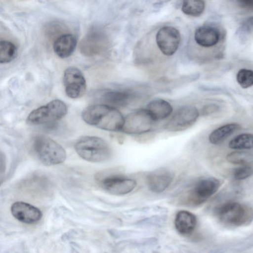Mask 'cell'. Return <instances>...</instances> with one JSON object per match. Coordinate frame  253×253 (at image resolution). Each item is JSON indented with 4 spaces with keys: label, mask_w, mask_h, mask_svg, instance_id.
Returning <instances> with one entry per match:
<instances>
[{
    "label": "cell",
    "mask_w": 253,
    "mask_h": 253,
    "mask_svg": "<svg viewBox=\"0 0 253 253\" xmlns=\"http://www.w3.org/2000/svg\"><path fill=\"white\" fill-rule=\"evenodd\" d=\"M82 118L88 125L111 131H120L124 122L123 115L118 109L104 104L87 106L82 112Z\"/></svg>",
    "instance_id": "cell-1"
},
{
    "label": "cell",
    "mask_w": 253,
    "mask_h": 253,
    "mask_svg": "<svg viewBox=\"0 0 253 253\" xmlns=\"http://www.w3.org/2000/svg\"><path fill=\"white\" fill-rule=\"evenodd\" d=\"M214 215L222 223L234 227L250 224L253 220L251 207L238 202L228 201L216 206Z\"/></svg>",
    "instance_id": "cell-2"
},
{
    "label": "cell",
    "mask_w": 253,
    "mask_h": 253,
    "mask_svg": "<svg viewBox=\"0 0 253 253\" xmlns=\"http://www.w3.org/2000/svg\"><path fill=\"white\" fill-rule=\"evenodd\" d=\"M75 149L81 158L93 163L108 160L112 155L109 144L102 138L94 136L80 138L75 143Z\"/></svg>",
    "instance_id": "cell-3"
},
{
    "label": "cell",
    "mask_w": 253,
    "mask_h": 253,
    "mask_svg": "<svg viewBox=\"0 0 253 253\" xmlns=\"http://www.w3.org/2000/svg\"><path fill=\"white\" fill-rule=\"evenodd\" d=\"M33 148L38 159L45 166L58 165L66 159V151L62 146L46 136H37Z\"/></svg>",
    "instance_id": "cell-4"
},
{
    "label": "cell",
    "mask_w": 253,
    "mask_h": 253,
    "mask_svg": "<svg viewBox=\"0 0 253 253\" xmlns=\"http://www.w3.org/2000/svg\"><path fill=\"white\" fill-rule=\"evenodd\" d=\"M220 185V181L215 177L200 178L187 191L183 202L189 206L201 205L215 194Z\"/></svg>",
    "instance_id": "cell-5"
},
{
    "label": "cell",
    "mask_w": 253,
    "mask_h": 253,
    "mask_svg": "<svg viewBox=\"0 0 253 253\" xmlns=\"http://www.w3.org/2000/svg\"><path fill=\"white\" fill-rule=\"evenodd\" d=\"M67 112V106L63 101L54 99L32 111L27 117V122L31 125L52 123L62 119Z\"/></svg>",
    "instance_id": "cell-6"
},
{
    "label": "cell",
    "mask_w": 253,
    "mask_h": 253,
    "mask_svg": "<svg viewBox=\"0 0 253 253\" xmlns=\"http://www.w3.org/2000/svg\"><path fill=\"white\" fill-rule=\"evenodd\" d=\"M157 122L147 109L135 110L124 118L120 131L128 134H142L151 131Z\"/></svg>",
    "instance_id": "cell-7"
},
{
    "label": "cell",
    "mask_w": 253,
    "mask_h": 253,
    "mask_svg": "<svg viewBox=\"0 0 253 253\" xmlns=\"http://www.w3.org/2000/svg\"><path fill=\"white\" fill-rule=\"evenodd\" d=\"M199 116L196 107L192 105L180 107L174 113L165 128L170 131H180L185 130L193 126Z\"/></svg>",
    "instance_id": "cell-8"
},
{
    "label": "cell",
    "mask_w": 253,
    "mask_h": 253,
    "mask_svg": "<svg viewBox=\"0 0 253 253\" xmlns=\"http://www.w3.org/2000/svg\"><path fill=\"white\" fill-rule=\"evenodd\" d=\"M63 81L65 93L69 98H79L85 93L86 88L85 79L78 68L71 66L66 69Z\"/></svg>",
    "instance_id": "cell-9"
},
{
    "label": "cell",
    "mask_w": 253,
    "mask_h": 253,
    "mask_svg": "<svg viewBox=\"0 0 253 253\" xmlns=\"http://www.w3.org/2000/svg\"><path fill=\"white\" fill-rule=\"evenodd\" d=\"M180 41L179 31L172 26L162 27L156 36L158 47L164 55L167 56H172L176 52Z\"/></svg>",
    "instance_id": "cell-10"
},
{
    "label": "cell",
    "mask_w": 253,
    "mask_h": 253,
    "mask_svg": "<svg viewBox=\"0 0 253 253\" xmlns=\"http://www.w3.org/2000/svg\"><path fill=\"white\" fill-rule=\"evenodd\" d=\"M101 186L107 192L120 196L131 192L135 188L136 182L122 176L111 175L102 179Z\"/></svg>",
    "instance_id": "cell-11"
},
{
    "label": "cell",
    "mask_w": 253,
    "mask_h": 253,
    "mask_svg": "<svg viewBox=\"0 0 253 253\" xmlns=\"http://www.w3.org/2000/svg\"><path fill=\"white\" fill-rule=\"evenodd\" d=\"M137 92L130 89H106L101 92L99 97L106 104L113 107H125L137 97Z\"/></svg>",
    "instance_id": "cell-12"
},
{
    "label": "cell",
    "mask_w": 253,
    "mask_h": 253,
    "mask_svg": "<svg viewBox=\"0 0 253 253\" xmlns=\"http://www.w3.org/2000/svg\"><path fill=\"white\" fill-rule=\"evenodd\" d=\"M11 212L18 220L29 224L39 222L42 217V212L38 208L21 201L16 202L11 205Z\"/></svg>",
    "instance_id": "cell-13"
},
{
    "label": "cell",
    "mask_w": 253,
    "mask_h": 253,
    "mask_svg": "<svg viewBox=\"0 0 253 253\" xmlns=\"http://www.w3.org/2000/svg\"><path fill=\"white\" fill-rule=\"evenodd\" d=\"M173 178V175L170 171L164 168L159 169L148 175L147 184L150 191L160 193L168 188Z\"/></svg>",
    "instance_id": "cell-14"
},
{
    "label": "cell",
    "mask_w": 253,
    "mask_h": 253,
    "mask_svg": "<svg viewBox=\"0 0 253 253\" xmlns=\"http://www.w3.org/2000/svg\"><path fill=\"white\" fill-rule=\"evenodd\" d=\"M196 42L203 47H211L217 44L220 39V33L215 27L205 25L198 27L194 34Z\"/></svg>",
    "instance_id": "cell-15"
},
{
    "label": "cell",
    "mask_w": 253,
    "mask_h": 253,
    "mask_svg": "<svg viewBox=\"0 0 253 253\" xmlns=\"http://www.w3.org/2000/svg\"><path fill=\"white\" fill-rule=\"evenodd\" d=\"M174 223L175 228L179 234L188 235L195 230L197 224V218L192 212L181 210L176 213Z\"/></svg>",
    "instance_id": "cell-16"
},
{
    "label": "cell",
    "mask_w": 253,
    "mask_h": 253,
    "mask_svg": "<svg viewBox=\"0 0 253 253\" xmlns=\"http://www.w3.org/2000/svg\"><path fill=\"white\" fill-rule=\"evenodd\" d=\"M77 44L76 38L71 34H64L54 42L53 48L55 53L61 58L70 56L75 51Z\"/></svg>",
    "instance_id": "cell-17"
},
{
    "label": "cell",
    "mask_w": 253,
    "mask_h": 253,
    "mask_svg": "<svg viewBox=\"0 0 253 253\" xmlns=\"http://www.w3.org/2000/svg\"><path fill=\"white\" fill-rule=\"evenodd\" d=\"M146 109L156 122L168 117L173 110L172 107L168 101L161 98L151 101Z\"/></svg>",
    "instance_id": "cell-18"
},
{
    "label": "cell",
    "mask_w": 253,
    "mask_h": 253,
    "mask_svg": "<svg viewBox=\"0 0 253 253\" xmlns=\"http://www.w3.org/2000/svg\"><path fill=\"white\" fill-rule=\"evenodd\" d=\"M241 128V126L237 123L223 125L211 132L209 136V140L212 144L219 145L235 131Z\"/></svg>",
    "instance_id": "cell-19"
},
{
    "label": "cell",
    "mask_w": 253,
    "mask_h": 253,
    "mask_svg": "<svg viewBox=\"0 0 253 253\" xmlns=\"http://www.w3.org/2000/svg\"><path fill=\"white\" fill-rule=\"evenodd\" d=\"M89 36L80 44V50L86 56H92L101 53L106 47L105 41L96 36Z\"/></svg>",
    "instance_id": "cell-20"
},
{
    "label": "cell",
    "mask_w": 253,
    "mask_h": 253,
    "mask_svg": "<svg viewBox=\"0 0 253 253\" xmlns=\"http://www.w3.org/2000/svg\"><path fill=\"white\" fill-rule=\"evenodd\" d=\"M205 8L204 0H183L181 10L186 15L198 17L203 13Z\"/></svg>",
    "instance_id": "cell-21"
},
{
    "label": "cell",
    "mask_w": 253,
    "mask_h": 253,
    "mask_svg": "<svg viewBox=\"0 0 253 253\" xmlns=\"http://www.w3.org/2000/svg\"><path fill=\"white\" fill-rule=\"evenodd\" d=\"M229 147L234 150L250 149L253 147V134L244 133L237 135L229 142Z\"/></svg>",
    "instance_id": "cell-22"
},
{
    "label": "cell",
    "mask_w": 253,
    "mask_h": 253,
    "mask_svg": "<svg viewBox=\"0 0 253 253\" xmlns=\"http://www.w3.org/2000/svg\"><path fill=\"white\" fill-rule=\"evenodd\" d=\"M167 216L165 214H158L141 219L135 223L139 228H160L166 223Z\"/></svg>",
    "instance_id": "cell-23"
},
{
    "label": "cell",
    "mask_w": 253,
    "mask_h": 253,
    "mask_svg": "<svg viewBox=\"0 0 253 253\" xmlns=\"http://www.w3.org/2000/svg\"><path fill=\"white\" fill-rule=\"evenodd\" d=\"M17 53L15 45L8 41H0V63H7L13 60Z\"/></svg>",
    "instance_id": "cell-24"
},
{
    "label": "cell",
    "mask_w": 253,
    "mask_h": 253,
    "mask_svg": "<svg viewBox=\"0 0 253 253\" xmlns=\"http://www.w3.org/2000/svg\"><path fill=\"white\" fill-rule=\"evenodd\" d=\"M226 160L234 165H250L253 163V155L248 152L236 151L229 153L226 157Z\"/></svg>",
    "instance_id": "cell-25"
},
{
    "label": "cell",
    "mask_w": 253,
    "mask_h": 253,
    "mask_svg": "<svg viewBox=\"0 0 253 253\" xmlns=\"http://www.w3.org/2000/svg\"><path fill=\"white\" fill-rule=\"evenodd\" d=\"M236 80L243 88H248L253 84V72L252 70L243 68L238 72Z\"/></svg>",
    "instance_id": "cell-26"
},
{
    "label": "cell",
    "mask_w": 253,
    "mask_h": 253,
    "mask_svg": "<svg viewBox=\"0 0 253 253\" xmlns=\"http://www.w3.org/2000/svg\"><path fill=\"white\" fill-rule=\"evenodd\" d=\"M252 174L253 169L250 165H241L235 168L233 171L234 178L238 180L245 179Z\"/></svg>",
    "instance_id": "cell-27"
},
{
    "label": "cell",
    "mask_w": 253,
    "mask_h": 253,
    "mask_svg": "<svg viewBox=\"0 0 253 253\" xmlns=\"http://www.w3.org/2000/svg\"><path fill=\"white\" fill-rule=\"evenodd\" d=\"M219 109V106L216 104H210L205 106L202 112L204 115H208L217 112Z\"/></svg>",
    "instance_id": "cell-28"
},
{
    "label": "cell",
    "mask_w": 253,
    "mask_h": 253,
    "mask_svg": "<svg viewBox=\"0 0 253 253\" xmlns=\"http://www.w3.org/2000/svg\"><path fill=\"white\" fill-rule=\"evenodd\" d=\"M238 5L242 8L252 9L253 0H237Z\"/></svg>",
    "instance_id": "cell-29"
}]
</instances>
